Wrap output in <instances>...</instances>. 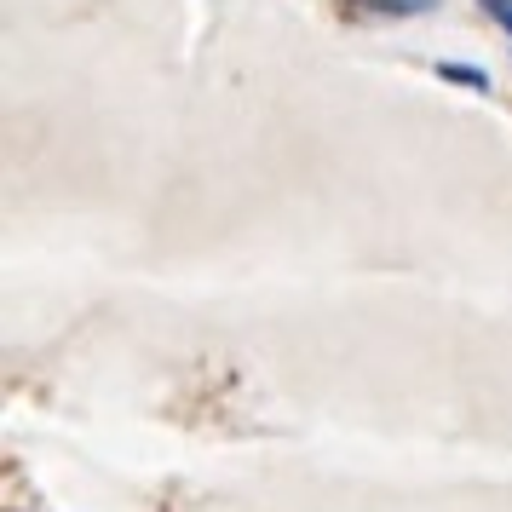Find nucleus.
Wrapping results in <instances>:
<instances>
[{"mask_svg": "<svg viewBox=\"0 0 512 512\" xmlns=\"http://www.w3.org/2000/svg\"><path fill=\"white\" fill-rule=\"evenodd\" d=\"M432 12V0H346V18L369 24V18H420Z\"/></svg>", "mask_w": 512, "mask_h": 512, "instance_id": "nucleus-1", "label": "nucleus"}, {"mask_svg": "<svg viewBox=\"0 0 512 512\" xmlns=\"http://www.w3.org/2000/svg\"><path fill=\"white\" fill-rule=\"evenodd\" d=\"M443 81H461V87H484V93H489V75L484 70H472V64H443Z\"/></svg>", "mask_w": 512, "mask_h": 512, "instance_id": "nucleus-2", "label": "nucleus"}, {"mask_svg": "<svg viewBox=\"0 0 512 512\" xmlns=\"http://www.w3.org/2000/svg\"><path fill=\"white\" fill-rule=\"evenodd\" d=\"M484 12H489V18H495L501 29H507V35H512V0H484Z\"/></svg>", "mask_w": 512, "mask_h": 512, "instance_id": "nucleus-3", "label": "nucleus"}]
</instances>
